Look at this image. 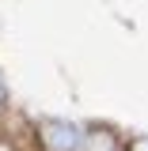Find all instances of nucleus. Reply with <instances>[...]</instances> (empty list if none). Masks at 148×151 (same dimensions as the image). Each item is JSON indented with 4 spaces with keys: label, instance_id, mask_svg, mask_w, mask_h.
I'll list each match as a JSON object with an SVG mask.
<instances>
[{
    "label": "nucleus",
    "instance_id": "obj_1",
    "mask_svg": "<svg viewBox=\"0 0 148 151\" xmlns=\"http://www.w3.org/2000/svg\"><path fill=\"white\" fill-rule=\"evenodd\" d=\"M38 136H42V147L46 151H84V129L72 125V121H61V117H46L38 125Z\"/></svg>",
    "mask_w": 148,
    "mask_h": 151
},
{
    "label": "nucleus",
    "instance_id": "obj_2",
    "mask_svg": "<svg viewBox=\"0 0 148 151\" xmlns=\"http://www.w3.org/2000/svg\"><path fill=\"white\" fill-rule=\"evenodd\" d=\"M84 151H118V140H114L110 132H91L84 140Z\"/></svg>",
    "mask_w": 148,
    "mask_h": 151
},
{
    "label": "nucleus",
    "instance_id": "obj_3",
    "mask_svg": "<svg viewBox=\"0 0 148 151\" xmlns=\"http://www.w3.org/2000/svg\"><path fill=\"white\" fill-rule=\"evenodd\" d=\"M8 110V83H4V76H0V113Z\"/></svg>",
    "mask_w": 148,
    "mask_h": 151
},
{
    "label": "nucleus",
    "instance_id": "obj_4",
    "mask_svg": "<svg viewBox=\"0 0 148 151\" xmlns=\"http://www.w3.org/2000/svg\"><path fill=\"white\" fill-rule=\"evenodd\" d=\"M129 151H148V136H141V140H133Z\"/></svg>",
    "mask_w": 148,
    "mask_h": 151
}]
</instances>
